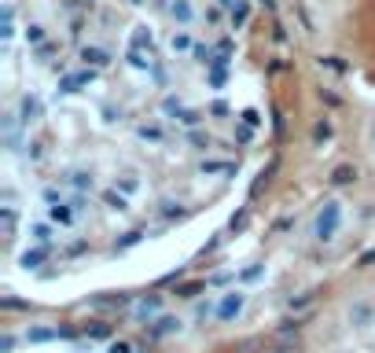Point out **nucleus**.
I'll return each mask as SVG.
<instances>
[{"instance_id": "f257e3e1", "label": "nucleus", "mask_w": 375, "mask_h": 353, "mask_svg": "<svg viewBox=\"0 0 375 353\" xmlns=\"http://www.w3.org/2000/svg\"><path fill=\"white\" fill-rule=\"evenodd\" d=\"M342 225H346V206L339 199H324L320 210L313 214V239L317 243H335Z\"/></svg>"}, {"instance_id": "f03ea898", "label": "nucleus", "mask_w": 375, "mask_h": 353, "mask_svg": "<svg viewBox=\"0 0 375 353\" xmlns=\"http://www.w3.org/2000/svg\"><path fill=\"white\" fill-rule=\"evenodd\" d=\"M247 287H228V291L217 295V324H236L243 317V309H247Z\"/></svg>"}, {"instance_id": "7ed1b4c3", "label": "nucleus", "mask_w": 375, "mask_h": 353, "mask_svg": "<svg viewBox=\"0 0 375 353\" xmlns=\"http://www.w3.org/2000/svg\"><path fill=\"white\" fill-rule=\"evenodd\" d=\"M184 327H188L184 317L162 313V317H154L151 324H144V335H147V342H162V339H173V335H184Z\"/></svg>"}, {"instance_id": "20e7f679", "label": "nucleus", "mask_w": 375, "mask_h": 353, "mask_svg": "<svg viewBox=\"0 0 375 353\" xmlns=\"http://www.w3.org/2000/svg\"><path fill=\"white\" fill-rule=\"evenodd\" d=\"M137 295H122V291H100V295H88L85 309H96V313H122V309L132 305Z\"/></svg>"}, {"instance_id": "39448f33", "label": "nucleus", "mask_w": 375, "mask_h": 353, "mask_svg": "<svg viewBox=\"0 0 375 353\" xmlns=\"http://www.w3.org/2000/svg\"><path fill=\"white\" fill-rule=\"evenodd\" d=\"M162 313H166L162 295H137V298H132V305H129V317L137 320V324H151L154 317H162Z\"/></svg>"}, {"instance_id": "423d86ee", "label": "nucleus", "mask_w": 375, "mask_h": 353, "mask_svg": "<svg viewBox=\"0 0 375 353\" xmlns=\"http://www.w3.org/2000/svg\"><path fill=\"white\" fill-rule=\"evenodd\" d=\"M66 335H70V331L59 327V324H30L26 331H22V342L26 346H52V342H59Z\"/></svg>"}, {"instance_id": "0eeeda50", "label": "nucleus", "mask_w": 375, "mask_h": 353, "mask_svg": "<svg viewBox=\"0 0 375 353\" xmlns=\"http://www.w3.org/2000/svg\"><path fill=\"white\" fill-rule=\"evenodd\" d=\"M22 118H19V110H8V115H0V137H4V151H19V147H26V140H22Z\"/></svg>"}, {"instance_id": "6e6552de", "label": "nucleus", "mask_w": 375, "mask_h": 353, "mask_svg": "<svg viewBox=\"0 0 375 353\" xmlns=\"http://www.w3.org/2000/svg\"><path fill=\"white\" fill-rule=\"evenodd\" d=\"M63 188L70 195H93L96 191V173L93 169H66L63 173Z\"/></svg>"}, {"instance_id": "1a4fd4ad", "label": "nucleus", "mask_w": 375, "mask_h": 353, "mask_svg": "<svg viewBox=\"0 0 375 353\" xmlns=\"http://www.w3.org/2000/svg\"><path fill=\"white\" fill-rule=\"evenodd\" d=\"M93 81H96V70H93V66H81V70L63 74V78H59L56 93H59V96H74V93H81V88H88Z\"/></svg>"}, {"instance_id": "9d476101", "label": "nucleus", "mask_w": 375, "mask_h": 353, "mask_svg": "<svg viewBox=\"0 0 375 353\" xmlns=\"http://www.w3.org/2000/svg\"><path fill=\"white\" fill-rule=\"evenodd\" d=\"M346 320H349V327H357V331L371 327V324H375V305H371L368 298L349 302V305H346Z\"/></svg>"}, {"instance_id": "9b49d317", "label": "nucleus", "mask_w": 375, "mask_h": 353, "mask_svg": "<svg viewBox=\"0 0 375 353\" xmlns=\"http://www.w3.org/2000/svg\"><path fill=\"white\" fill-rule=\"evenodd\" d=\"M357 181H361V169L353 162H339V166H331V173H327V188H335V191L353 188Z\"/></svg>"}, {"instance_id": "f8f14e48", "label": "nucleus", "mask_w": 375, "mask_h": 353, "mask_svg": "<svg viewBox=\"0 0 375 353\" xmlns=\"http://www.w3.org/2000/svg\"><path fill=\"white\" fill-rule=\"evenodd\" d=\"M19 118H22V125H33V122H41L44 118V103H41V96L37 93H22V100H19Z\"/></svg>"}, {"instance_id": "ddd939ff", "label": "nucleus", "mask_w": 375, "mask_h": 353, "mask_svg": "<svg viewBox=\"0 0 375 353\" xmlns=\"http://www.w3.org/2000/svg\"><path fill=\"white\" fill-rule=\"evenodd\" d=\"M169 19H173V26H195V19H199V8H195V0H169V11H166Z\"/></svg>"}, {"instance_id": "4468645a", "label": "nucleus", "mask_w": 375, "mask_h": 353, "mask_svg": "<svg viewBox=\"0 0 375 353\" xmlns=\"http://www.w3.org/2000/svg\"><path fill=\"white\" fill-rule=\"evenodd\" d=\"M48 258H52V247H41V243H33V247H26V251L19 254V269H22V273H37Z\"/></svg>"}, {"instance_id": "2eb2a0df", "label": "nucleus", "mask_w": 375, "mask_h": 353, "mask_svg": "<svg viewBox=\"0 0 375 353\" xmlns=\"http://www.w3.org/2000/svg\"><path fill=\"white\" fill-rule=\"evenodd\" d=\"M78 59H81V66H93V70H103V66H110V56L107 48H100V44H81L78 48Z\"/></svg>"}, {"instance_id": "dca6fc26", "label": "nucleus", "mask_w": 375, "mask_h": 353, "mask_svg": "<svg viewBox=\"0 0 375 353\" xmlns=\"http://www.w3.org/2000/svg\"><path fill=\"white\" fill-rule=\"evenodd\" d=\"M78 210H74V203L66 199V203H59V206H48V221L52 225H59V228H74L78 225Z\"/></svg>"}, {"instance_id": "f3484780", "label": "nucleus", "mask_w": 375, "mask_h": 353, "mask_svg": "<svg viewBox=\"0 0 375 353\" xmlns=\"http://www.w3.org/2000/svg\"><path fill=\"white\" fill-rule=\"evenodd\" d=\"M166 48H169V56H191V48H195V37H191L184 26H176V30L166 37Z\"/></svg>"}, {"instance_id": "a211bd4d", "label": "nucleus", "mask_w": 375, "mask_h": 353, "mask_svg": "<svg viewBox=\"0 0 375 353\" xmlns=\"http://www.w3.org/2000/svg\"><path fill=\"white\" fill-rule=\"evenodd\" d=\"M110 188H118L122 195L137 199V195L144 191V181H140V173H137V169H122V173L115 176V184H110Z\"/></svg>"}, {"instance_id": "6ab92c4d", "label": "nucleus", "mask_w": 375, "mask_h": 353, "mask_svg": "<svg viewBox=\"0 0 375 353\" xmlns=\"http://www.w3.org/2000/svg\"><path fill=\"white\" fill-rule=\"evenodd\" d=\"M132 137H137L140 144H166V125H159V122H140L137 129H132Z\"/></svg>"}, {"instance_id": "aec40b11", "label": "nucleus", "mask_w": 375, "mask_h": 353, "mask_svg": "<svg viewBox=\"0 0 375 353\" xmlns=\"http://www.w3.org/2000/svg\"><path fill=\"white\" fill-rule=\"evenodd\" d=\"M26 236H30V243L52 247V243H56V225H52V221H30V225H26Z\"/></svg>"}, {"instance_id": "412c9836", "label": "nucleus", "mask_w": 375, "mask_h": 353, "mask_svg": "<svg viewBox=\"0 0 375 353\" xmlns=\"http://www.w3.org/2000/svg\"><path fill=\"white\" fill-rule=\"evenodd\" d=\"M331 137H335V122H331L327 115H324V118H317V122H313V129H309V144H313V147L331 144Z\"/></svg>"}, {"instance_id": "4be33fe9", "label": "nucleus", "mask_w": 375, "mask_h": 353, "mask_svg": "<svg viewBox=\"0 0 375 353\" xmlns=\"http://www.w3.org/2000/svg\"><path fill=\"white\" fill-rule=\"evenodd\" d=\"M151 44H154V33L147 22H137L132 26V37H129V48H140V52H151Z\"/></svg>"}, {"instance_id": "5701e85b", "label": "nucleus", "mask_w": 375, "mask_h": 353, "mask_svg": "<svg viewBox=\"0 0 375 353\" xmlns=\"http://www.w3.org/2000/svg\"><path fill=\"white\" fill-rule=\"evenodd\" d=\"M265 276H269L265 261H254V265H247V269L236 273V283H239V287H250V283H258V280H265Z\"/></svg>"}, {"instance_id": "b1692460", "label": "nucleus", "mask_w": 375, "mask_h": 353, "mask_svg": "<svg viewBox=\"0 0 375 353\" xmlns=\"http://www.w3.org/2000/svg\"><path fill=\"white\" fill-rule=\"evenodd\" d=\"M129 203H132V199H129V195H122L118 188H110V191H103V206H107L110 214H129V210H132Z\"/></svg>"}, {"instance_id": "393cba45", "label": "nucleus", "mask_w": 375, "mask_h": 353, "mask_svg": "<svg viewBox=\"0 0 375 353\" xmlns=\"http://www.w3.org/2000/svg\"><path fill=\"white\" fill-rule=\"evenodd\" d=\"M154 214H159L162 221H181V217L188 214V206L181 203V199H162V203H159V210H154Z\"/></svg>"}, {"instance_id": "a878e982", "label": "nucleus", "mask_w": 375, "mask_h": 353, "mask_svg": "<svg viewBox=\"0 0 375 353\" xmlns=\"http://www.w3.org/2000/svg\"><path fill=\"white\" fill-rule=\"evenodd\" d=\"M173 122H176V125H184V129H199V125H203V110H195V107H181V110L173 115Z\"/></svg>"}, {"instance_id": "bb28decb", "label": "nucleus", "mask_w": 375, "mask_h": 353, "mask_svg": "<svg viewBox=\"0 0 375 353\" xmlns=\"http://www.w3.org/2000/svg\"><path fill=\"white\" fill-rule=\"evenodd\" d=\"M41 199H44V206H59V203H66V188H59V184H44L41 188Z\"/></svg>"}, {"instance_id": "cd10ccee", "label": "nucleus", "mask_w": 375, "mask_h": 353, "mask_svg": "<svg viewBox=\"0 0 375 353\" xmlns=\"http://www.w3.org/2000/svg\"><path fill=\"white\" fill-rule=\"evenodd\" d=\"M199 173H236V162H225V159H203L199 162Z\"/></svg>"}, {"instance_id": "c85d7f7f", "label": "nucleus", "mask_w": 375, "mask_h": 353, "mask_svg": "<svg viewBox=\"0 0 375 353\" xmlns=\"http://www.w3.org/2000/svg\"><path fill=\"white\" fill-rule=\"evenodd\" d=\"M250 0H239V8L228 15V22H232V30H243V26H247V22H250Z\"/></svg>"}, {"instance_id": "c756f323", "label": "nucleus", "mask_w": 375, "mask_h": 353, "mask_svg": "<svg viewBox=\"0 0 375 353\" xmlns=\"http://www.w3.org/2000/svg\"><path fill=\"white\" fill-rule=\"evenodd\" d=\"M273 335H276L280 342H291V339L302 335V324H298V320H280V327L273 331Z\"/></svg>"}, {"instance_id": "7c9ffc66", "label": "nucleus", "mask_w": 375, "mask_h": 353, "mask_svg": "<svg viewBox=\"0 0 375 353\" xmlns=\"http://www.w3.org/2000/svg\"><path fill=\"white\" fill-rule=\"evenodd\" d=\"M206 287H210L206 280H191V283H181V287H176L173 295H176V298H195V295H203Z\"/></svg>"}, {"instance_id": "2f4dec72", "label": "nucleus", "mask_w": 375, "mask_h": 353, "mask_svg": "<svg viewBox=\"0 0 375 353\" xmlns=\"http://www.w3.org/2000/svg\"><path fill=\"white\" fill-rule=\"evenodd\" d=\"M313 302H317V291H302L287 302V309H291V313H302V309H313Z\"/></svg>"}, {"instance_id": "473e14b6", "label": "nucleus", "mask_w": 375, "mask_h": 353, "mask_svg": "<svg viewBox=\"0 0 375 353\" xmlns=\"http://www.w3.org/2000/svg\"><path fill=\"white\" fill-rule=\"evenodd\" d=\"M115 331H110V324H103V320H93V324H85V339L93 342V339H110Z\"/></svg>"}, {"instance_id": "72a5a7b5", "label": "nucleus", "mask_w": 375, "mask_h": 353, "mask_svg": "<svg viewBox=\"0 0 375 353\" xmlns=\"http://www.w3.org/2000/svg\"><path fill=\"white\" fill-rule=\"evenodd\" d=\"M15 221H19L15 206H0V228H4V236H8V239L15 236Z\"/></svg>"}, {"instance_id": "f704fd0d", "label": "nucleus", "mask_w": 375, "mask_h": 353, "mask_svg": "<svg viewBox=\"0 0 375 353\" xmlns=\"http://www.w3.org/2000/svg\"><path fill=\"white\" fill-rule=\"evenodd\" d=\"M181 107H184V96H181V93H166V96H162V115H166V118H173Z\"/></svg>"}, {"instance_id": "c9c22d12", "label": "nucleus", "mask_w": 375, "mask_h": 353, "mask_svg": "<svg viewBox=\"0 0 375 353\" xmlns=\"http://www.w3.org/2000/svg\"><path fill=\"white\" fill-rule=\"evenodd\" d=\"M144 236H147V232H140V228L125 232L122 239H115V251H129V247H137V243H144Z\"/></svg>"}, {"instance_id": "e433bc0d", "label": "nucleus", "mask_w": 375, "mask_h": 353, "mask_svg": "<svg viewBox=\"0 0 375 353\" xmlns=\"http://www.w3.org/2000/svg\"><path fill=\"white\" fill-rule=\"evenodd\" d=\"M213 56H217V52L210 48V44H203V41H195V48H191V59H195V63H203V66H210V63H213Z\"/></svg>"}, {"instance_id": "4c0bfd02", "label": "nucleus", "mask_w": 375, "mask_h": 353, "mask_svg": "<svg viewBox=\"0 0 375 353\" xmlns=\"http://www.w3.org/2000/svg\"><path fill=\"white\" fill-rule=\"evenodd\" d=\"M188 144H195L199 151H206V147H213V137L203 132V129H188Z\"/></svg>"}, {"instance_id": "58836bf2", "label": "nucleus", "mask_w": 375, "mask_h": 353, "mask_svg": "<svg viewBox=\"0 0 375 353\" xmlns=\"http://www.w3.org/2000/svg\"><path fill=\"white\" fill-rule=\"evenodd\" d=\"M22 37H26V44H33V48H37V44H44V37H48V33H44L41 22H30V26L22 30Z\"/></svg>"}, {"instance_id": "ea45409f", "label": "nucleus", "mask_w": 375, "mask_h": 353, "mask_svg": "<svg viewBox=\"0 0 375 353\" xmlns=\"http://www.w3.org/2000/svg\"><path fill=\"white\" fill-rule=\"evenodd\" d=\"M22 159H26V162H41V159H44V144H41V140H26V147H22Z\"/></svg>"}, {"instance_id": "a19ab883", "label": "nucleus", "mask_w": 375, "mask_h": 353, "mask_svg": "<svg viewBox=\"0 0 375 353\" xmlns=\"http://www.w3.org/2000/svg\"><path fill=\"white\" fill-rule=\"evenodd\" d=\"M317 63H320V66H327V70H335V74H346V70H349V66H346L339 56H317Z\"/></svg>"}, {"instance_id": "79ce46f5", "label": "nucleus", "mask_w": 375, "mask_h": 353, "mask_svg": "<svg viewBox=\"0 0 375 353\" xmlns=\"http://www.w3.org/2000/svg\"><path fill=\"white\" fill-rule=\"evenodd\" d=\"M0 309H8V313H19V309H30V302H22V298H15V295H4V298H0Z\"/></svg>"}, {"instance_id": "37998d69", "label": "nucleus", "mask_w": 375, "mask_h": 353, "mask_svg": "<svg viewBox=\"0 0 375 353\" xmlns=\"http://www.w3.org/2000/svg\"><path fill=\"white\" fill-rule=\"evenodd\" d=\"M107 353H137V346H132L129 339H110L107 342Z\"/></svg>"}, {"instance_id": "c03bdc74", "label": "nucleus", "mask_w": 375, "mask_h": 353, "mask_svg": "<svg viewBox=\"0 0 375 353\" xmlns=\"http://www.w3.org/2000/svg\"><path fill=\"white\" fill-rule=\"evenodd\" d=\"M239 118H243V122H247L250 129H258V125H261V110H258V107H247V110H243V115H239Z\"/></svg>"}, {"instance_id": "a18cd8bd", "label": "nucleus", "mask_w": 375, "mask_h": 353, "mask_svg": "<svg viewBox=\"0 0 375 353\" xmlns=\"http://www.w3.org/2000/svg\"><path fill=\"white\" fill-rule=\"evenodd\" d=\"M15 346H19V335L4 331V335H0V353H15Z\"/></svg>"}, {"instance_id": "49530a36", "label": "nucleus", "mask_w": 375, "mask_h": 353, "mask_svg": "<svg viewBox=\"0 0 375 353\" xmlns=\"http://www.w3.org/2000/svg\"><path fill=\"white\" fill-rule=\"evenodd\" d=\"M213 52H217V56H232V52H236V41H232V37H221V41L213 44Z\"/></svg>"}, {"instance_id": "de8ad7c7", "label": "nucleus", "mask_w": 375, "mask_h": 353, "mask_svg": "<svg viewBox=\"0 0 375 353\" xmlns=\"http://www.w3.org/2000/svg\"><path fill=\"white\" fill-rule=\"evenodd\" d=\"M206 283H210V287H225V283H236V273H217V276H210Z\"/></svg>"}, {"instance_id": "09e8293b", "label": "nucleus", "mask_w": 375, "mask_h": 353, "mask_svg": "<svg viewBox=\"0 0 375 353\" xmlns=\"http://www.w3.org/2000/svg\"><path fill=\"white\" fill-rule=\"evenodd\" d=\"M247 217H250V210H239V214H236V217L228 221V228H232V232H239L243 225H247Z\"/></svg>"}, {"instance_id": "8fccbe9b", "label": "nucleus", "mask_w": 375, "mask_h": 353, "mask_svg": "<svg viewBox=\"0 0 375 353\" xmlns=\"http://www.w3.org/2000/svg\"><path fill=\"white\" fill-rule=\"evenodd\" d=\"M70 203H74V210H78L81 217L88 214V195H70Z\"/></svg>"}, {"instance_id": "3c124183", "label": "nucleus", "mask_w": 375, "mask_h": 353, "mask_svg": "<svg viewBox=\"0 0 375 353\" xmlns=\"http://www.w3.org/2000/svg\"><path fill=\"white\" fill-rule=\"evenodd\" d=\"M320 100H324L327 107H339V103H342V100H339L335 93H327V88H320Z\"/></svg>"}, {"instance_id": "603ef678", "label": "nucleus", "mask_w": 375, "mask_h": 353, "mask_svg": "<svg viewBox=\"0 0 375 353\" xmlns=\"http://www.w3.org/2000/svg\"><path fill=\"white\" fill-rule=\"evenodd\" d=\"M213 4H217L221 11H228V15H232V11L239 8V0H213Z\"/></svg>"}, {"instance_id": "864d4df0", "label": "nucleus", "mask_w": 375, "mask_h": 353, "mask_svg": "<svg viewBox=\"0 0 375 353\" xmlns=\"http://www.w3.org/2000/svg\"><path fill=\"white\" fill-rule=\"evenodd\" d=\"M210 115H228V103L225 100H213L210 103Z\"/></svg>"}, {"instance_id": "5fc2aeb1", "label": "nucleus", "mask_w": 375, "mask_h": 353, "mask_svg": "<svg viewBox=\"0 0 375 353\" xmlns=\"http://www.w3.org/2000/svg\"><path fill=\"white\" fill-rule=\"evenodd\" d=\"M375 261V251H364L361 258H357V269H368V265Z\"/></svg>"}, {"instance_id": "6e6d98bb", "label": "nucleus", "mask_w": 375, "mask_h": 353, "mask_svg": "<svg viewBox=\"0 0 375 353\" xmlns=\"http://www.w3.org/2000/svg\"><path fill=\"white\" fill-rule=\"evenodd\" d=\"M151 4L159 8V11H169V0H151Z\"/></svg>"}, {"instance_id": "4d7b16f0", "label": "nucleus", "mask_w": 375, "mask_h": 353, "mask_svg": "<svg viewBox=\"0 0 375 353\" xmlns=\"http://www.w3.org/2000/svg\"><path fill=\"white\" fill-rule=\"evenodd\" d=\"M269 353H291V346H276V349H269Z\"/></svg>"}, {"instance_id": "13d9d810", "label": "nucleus", "mask_w": 375, "mask_h": 353, "mask_svg": "<svg viewBox=\"0 0 375 353\" xmlns=\"http://www.w3.org/2000/svg\"><path fill=\"white\" fill-rule=\"evenodd\" d=\"M261 4H265V8H269V11H276V0H261Z\"/></svg>"}, {"instance_id": "bf43d9fd", "label": "nucleus", "mask_w": 375, "mask_h": 353, "mask_svg": "<svg viewBox=\"0 0 375 353\" xmlns=\"http://www.w3.org/2000/svg\"><path fill=\"white\" fill-rule=\"evenodd\" d=\"M129 4H137V8H140V4H147V0H129Z\"/></svg>"}, {"instance_id": "052dcab7", "label": "nucleus", "mask_w": 375, "mask_h": 353, "mask_svg": "<svg viewBox=\"0 0 375 353\" xmlns=\"http://www.w3.org/2000/svg\"><path fill=\"white\" fill-rule=\"evenodd\" d=\"M85 4H100V0H85Z\"/></svg>"}, {"instance_id": "680f3d73", "label": "nucleus", "mask_w": 375, "mask_h": 353, "mask_svg": "<svg viewBox=\"0 0 375 353\" xmlns=\"http://www.w3.org/2000/svg\"><path fill=\"white\" fill-rule=\"evenodd\" d=\"M137 353H151V349H137Z\"/></svg>"}, {"instance_id": "e2e57ef3", "label": "nucleus", "mask_w": 375, "mask_h": 353, "mask_svg": "<svg viewBox=\"0 0 375 353\" xmlns=\"http://www.w3.org/2000/svg\"><path fill=\"white\" fill-rule=\"evenodd\" d=\"M339 353H349V349H339Z\"/></svg>"}]
</instances>
